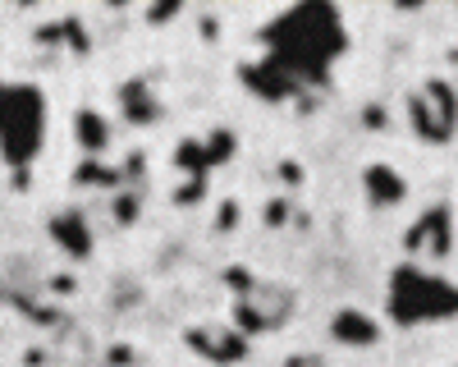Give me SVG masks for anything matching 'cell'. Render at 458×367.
Masks as SVG:
<instances>
[{"instance_id": "obj_6", "label": "cell", "mask_w": 458, "mask_h": 367, "mask_svg": "<svg viewBox=\"0 0 458 367\" xmlns=\"http://www.w3.org/2000/svg\"><path fill=\"white\" fill-rule=\"evenodd\" d=\"M367 189H371V198H376V202H399V198H403L399 175H394V170H386V166L367 170Z\"/></svg>"}, {"instance_id": "obj_7", "label": "cell", "mask_w": 458, "mask_h": 367, "mask_svg": "<svg viewBox=\"0 0 458 367\" xmlns=\"http://www.w3.org/2000/svg\"><path fill=\"white\" fill-rule=\"evenodd\" d=\"M69 216H73V211H60V220H51V235H55L69 252H88V230H83V226H73Z\"/></svg>"}, {"instance_id": "obj_1", "label": "cell", "mask_w": 458, "mask_h": 367, "mask_svg": "<svg viewBox=\"0 0 458 367\" xmlns=\"http://www.w3.org/2000/svg\"><path fill=\"white\" fill-rule=\"evenodd\" d=\"M271 69H280L289 83L326 79L330 60L344 51V23L330 5H298L266 28Z\"/></svg>"}, {"instance_id": "obj_2", "label": "cell", "mask_w": 458, "mask_h": 367, "mask_svg": "<svg viewBox=\"0 0 458 367\" xmlns=\"http://www.w3.org/2000/svg\"><path fill=\"white\" fill-rule=\"evenodd\" d=\"M47 133V97L28 83H0V152L10 166H28L42 152Z\"/></svg>"}, {"instance_id": "obj_5", "label": "cell", "mask_w": 458, "mask_h": 367, "mask_svg": "<svg viewBox=\"0 0 458 367\" xmlns=\"http://www.w3.org/2000/svg\"><path fill=\"white\" fill-rule=\"evenodd\" d=\"M335 340H344V345H371L376 340V321L362 317V312H339L335 317Z\"/></svg>"}, {"instance_id": "obj_8", "label": "cell", "mask_w": 458, "mask_h": 367, "mask_svg": "<svg viewBox=\"0 0 458 367\" xmlns=\"http://www.w3.org/2000/svg\"><path fill=\"white\" fill-rule=\"evenodd\" d=\"M79 138H83V142L92 147V152H97V147L106 142V124H101V120L92 115V110H83V115H79Z\"/></svg>"}, {"instance_id": "obj_4", "label": "cell", "mask_w": 458, "mask_h": 367, "mask_svg": "<svg viewBox=\"0 0 458 367\" xmlns=\"http://www.w3.org/2000/svg\"><path fill=\"white\" fill-rule=\"evenodd\" d=\"M427 239H431V257H440V252L449 248V226H445V211L422 216V226H417V230L408 235V248H422Z\"/></svg>"}, {"instance_id": "obj_3", "label": "cell", "mask_w": 458, "mask_h": 367, "mask_svg": "<svg viewBox=\"0 0 458 367\" xmlns=\"http://www.w3.org/2000/svg\"><path fill=\"white\" fill-rule=\"evenodd\" d=\"M458 312V285L422 271V267H399L390 276V317L403 326H422V321H440Z\"/></svg>"}]
</instances>
